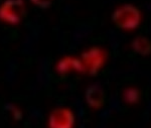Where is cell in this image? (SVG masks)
Segmentation results:
<instances>
[{
    "instance_id": "6da1fadb",
    "label": "cell",
    "mask_w": 151,
    "mask_h": 128,
    "mask_svg": "<svg viewBox=\"0 0 151 128\" xmlns=\"http://www.w3.org/2000/svg\"><path fill=\"white\" fill-rule=\"evenodd\" d=\"M112 21L118 28L132 30L140 24V10L132 4H124L114 10L112 13Z\"/></svg>"
},
{
    "instance_id": "7a4b0ae2",
    "label": "cell",
    "mask_w": 151,
    "mask_h": 128,
    "mask_svg": "<svg viewBox=\"0 0 151 128\" xmlns=\"http://www.w3.org/2000/svg\"><path fill=\"white\" fill-rule=\"evenodd\" d=\"M25 13L23 0H5L0 5V19L9 24H17Z\"/></svg>"
},
{
    "instance_id": "3957f363",
    "label": "cell",
    "mask_w": 151,
    "mask_h": 128,
    "mask_svg": "<svg viewBox=\"0 0 151 128\" xmlns=\"http://www.w3.org/2000/svg\"><path fill=\"white\" fill-rule=\"evenodd\" d=\"M106 61V54L100 48H91L82 55V63L85 71L91 76H96Z\"/></svg>"
},
{
    "instance_id": "277c9868",
    "label": "cell",
    "mask_w": 151,
    "mask_h": 128,
    "mask_svg": "<svg viewBox=\"0 0 151 128\" xmlns=\"http://www.w3.org/2000/svg\"><path fill=\"white\" fill-rule=\"evenodd\" d=\"M75 125V115L68 108H58L48 117L50 128H73Z\"/></svg>"
},
{
    "instance_id": "5b68a950",
    "label": "cell",
    "mask_w": 151,
    "mask_h": 128,
    "mask_svg": "<svg viewBox=\"0 0 151 128\" xmlns=\"http://www.w3.org/2000/svg\"><path fill=\"white\" fill-rule=\"evenodd\" d=\"M86 101L88 105L95 109L103 107L105 102H106V94L104 90L97 84L89 86L86 90Z\"/></svg>"
},
{
    "instance_id": "8992f818",
    "label": "cell",
    "mask_w": 151,
    "mask_h": 128,
    "mask_svg": "<svg viewBox=\"0 0 151 128\" xmlns=\"http://www.w3.org/2000/svg\"><path fill=\"white\" fill-rule=\"evenodd\" d=\"M72 70L76 71V72H86L82 61L79 59L67 56V58H64L58 61L57 71L60 74H68Z\"/></svg>"
},
{
    "instance_id": "52a82bcc",
    "label": "cell",
    "mask_w": 151,
    "mask_h": 128,
    "mask_svg": "<svg viewBox=\"0 0 151 128\" xmlns=\"http://www.w3.org/2000/svg\"><path fill=\"white\" fill-rule=\"evenodd\" d=\"M131 48L136 54L142 56L151 55V40L145 36H137L134 38Z\"/></svg>"
},
{
    "instance_id": "ba28073f",
    "label": "cell",
    "mask_w": 151,
    "mask_h": 128,
    "mask_svg": "<svg viewBox=\"0 0 151 128\" xmlns=\"http://www.w3.org/2000/svg\"><path fill=\"white\" fill-rule=\"evenodd\" d=\"M140 93L135 88H129L124 92V99L129 104H135L139 101Z\"/></svg>"
},
{
    "instance_id": "9c48e42d",
    "label": "cell",
    "mask_w": 151,
    "mask_h": 128,
    "mask_svg": "<svg viewBox=\"0 0 151 128\" xmlns=\"http://www.w3.org/2000/svg\"><path fill=\"white\" fill-rule=\"evenodd\" d=\"M35 6L40 7L41 9H47L52 4L53 0H30Z\"/></svg>"
},
{
    "instance_id": "30bf717a",
    "label": "cell",
    "mask_w": 151,
    "mask_h": 128,
    "mask_svg": "<svg viewBox=\"0 0 151 128\" xmlns=\"http://www.w3.org/2000/svg\"><path fill=\"white\" fill-rule=\"evenodd\" d=\"M12 114H13V117L15 118L16 120L21 119V117H22L21 111L18 109V108H15V107H12Z\"/></svg>"
}]
</instances>
